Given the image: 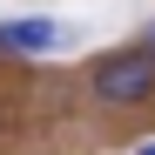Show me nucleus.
<instances>
[{
    "label": "nucleus",
    "mask_w": 155,
    "mask_h": 155,
    "mask_svg": "<svg viewBox=\"0 0 155 155\" xmlns=\"http://www.w3.org/2000/svg\"><path fill=\"white\" fill-rule=\"evenodd\" d=\"M68 27H54V20H7L0 27V47L7 54H47V47H61Z\"/></svg>",
    "instance_id": "obj_2"
},
{
    "label": "nucleus",
    "mask_w": 155,
    "mask_h": 155,
    "mask_svg": "<svg viewBox=\"0 0 155 155\" xmlns=\"http://www.w3.org/2000/svg\"><path fill=\"white\" fill-rule=\"evenodd\" d=\"M135 155H155V142H142V148H135Z\"/></svg>",
    "instance_id": "obj_4"
},
{
    "label": "nucleus",
    "mask_w": 155,
    "mask_h": 155,
    "mask_svg": "<svg viewBox=\"0 0 155 155\" xmlns=\"http://www.w3.org/2000/svg\"><path fill=\"white\" fill-rule=\"evenodd\" d=\"M142 34H148V41H142V47H148V54H155V20H148V27H142Z\"/></svg>",
    "instance_id": "obj_3"
},
{
    "label": "nucleus",
    "mask_w": 155,
    "mask_h": 155,
    "mask_svg": "<svg viewBox=\"0 0 155 155\" xmlns=\"http://www.w3.org/2000/svg\"><path fill=\"white\" fill-rule=\"evenodd\" d=\"M94 94L115 101V108H135L155 94V54L148 47H128V54H101L94 61Z\"/></svg>",
    "instance_id": "obj_1"
}]
</instances>
